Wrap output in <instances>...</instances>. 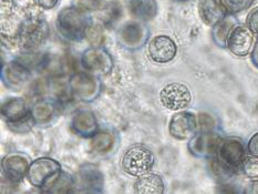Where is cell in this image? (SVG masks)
Here are the masks:
<instances>
[{
    "instance_id": "obj_1",
    "label": "cell",
    "mask_w": 258,
    "mask_h": 194,
    "mask_svg": "<svg viewBox=\"0 0 258 194\" xmlns=\"http://www.w3.org/2000/svg\"><path fill=\"white\" fill-rule=\"evenodd\" d=\"M36 8L26 9L15 36L17 44L27 52L35 51L43 46L50 32L46 17Z\"/></svg>"
},
{
    "instance_id": "obj_2",
    "label": "cell",
    "mask_w": 258,
    "mask_h": 194,
    "mask_svg": "<svg viewBox=\"0 0 258 194\" xmlns=\"http://www.w3.org/2000/svg\"><path fill=\"white\" fill-rule=\"evenodd\" d=\"M92 25L91 13L78 5L63 7L55 18L58 33L67 41L71 42H79L86 39Z\"/></svg>"
},
{
    "instance_id": "obj_3",
    "label": "cell",
    "mask_w": 258,
    "mask_h": 194,
    "mask_svg": "<svg viewBox=\"0 0 258 194\" xmlns=\"http://www.w3.org/2000/svg\"><path fill=\"white\" fill-rule=\"evenodd\" d=\"M247 157V148L242 139L236 137L223 138L214 158V170L222 175L232 176L242 170V165Z\"/></svg>"
},
{
    "instance_id": "obj_4",
    "label": "cell",
    "mask_w": 258,
    "mask_h": 194,
    "mask_svg": "<svg viewBox=\"0 0 258 194\" xmlns=\"http://www.w3.org/2000/svg\"><path fill=\"white\" fill-rule=\"evenodd\" d=\"M2 116L10 131L17 135H26L35 126L30 108L25 99L11 97L2 103Z\"/></svg>"
},
{
    "instance_id": "obj_5",
    "label": "cell",
    "mask_w": 258,
    "mask_h": 194,
    "mask_svg": "<svg viewBox=\"0 0 258 194\" xmlns=\"http://www.w3.org/2000/svg\"><path fill=\"white\" fill-rule=\"evenodd\" d=\"M61 173L62 169L57 160L43 157L32 161L28 170L27 179L32 186L41 190V192L50 193Z\"/></svg>"
},
{
    "instance_id": "obj_6",
    "label": "cell",
    "mask_w": 258,
    "mask_h": 194,
    "mask_svg": "<svg viewBox=\"0 0 258 194\" xmlns=\"http://www.w3.org/2000/svg\"><path fill=\"white\" fill-rule=\"evenodd\" d=\"M155 155L152 150L143 144H134L125 150L121 158L123 171L131 176H142L150 173L155 165Z\"/></svg>"
},
{
    "instance_id": "obj_7",
    "label": "cell",
    "mask_w": 258,
    "mask_h": 194,
    "mask_svg": "<svg viewBox=\"0 0 258 194\" xmlns=\"http://www.w3.org/2000/svg\"><path fill=\"white\" fill-rule=\"evenodd\" d=\"M68 90L72 98L78 101L91 103L102 92V81L97 75L90 74L86 70L75 72L68 80Z\"/></svg>"
},
{
    "instance_id": "obj_8",
    "label": "cell",
    "mask_w": 258,
    "mask_h": 194,
    "mask_svg": "<svg viewBox=\"0 0 258 194\" xmlns=\"http://www.w3.org/2000/svg\"><path fill=\"white\" fill-rule=\"evenodd\" d=\"M150 29L145 22L137 19L125 21L116 30V40L122 48L137 51L148 43Z\"/></svg>"
},
{
    "instance_id": "obj_9",
    "label": "cell",
    "mask_w": 258,
    "mask_h": 194,
    "mask_svg": "<svg viewBox=\"0 0 258 194\" xmlns=\"http://www.w3.org/2000/svg\"><path fill=\"white\" fill-rule=\"evenodd\" d=\"M80 63L86 71L97 76L110 75L114 68L113 58L102 46H92L83 50Z\"/></svg>"
},
{
    "instance_id": "obj_10",
    "label": "cell",
    "mask_w": 258,
    "mask_h": 194,
    "mask_svg": "<svg viewBox=\"0 0 258 194\" xmlns=\"http://www.w3.org/2000/svg\"><path fill=\"white\" fill-rule=\"evenodd\" d=\"M222 140V135L215 130H200L189 138L187 149L196 158H214Z\"/></svg>"
},
{
    "instance_id": "obj_11",
    "label": "cell",
    "mask_w": 258,
    "mask_h": 194,
    "mask_svg": "<svg viewBox=\"0 0 258 194\" xmlns=\"http://www.w3.org/2000/svg\"><path fill=\"white\" fill-rule=\"evenodd\" d=\"M161 103L164 108L172 111L185 110L192 102L189 88L182 82H170L160 92Z\"/></svg>"
},
{
    "instance_id": "obj_12",
    "label": "cell",
    "mask_w": 258,
    "mask_h": 194,
    "mask_svg": "<svg viewBox=\"0 0 258 194\" xmlns=\"http://www.w3.org/2000/svg\"><path fill=\"white\" fill-rule=\"evenodd\" d=\"M31 162L29 155L24 152L9 153L2 160L3 175L8 182L18 184L27 177Z\"/></svg>"
},
{
    "instance_id": "obj_13",
    "label": "cell",
    "mask_w": 258,
    "mask_h": 194,
    "mask_svg": "<svg viewBox=\"0 0 258 194\" xmlns=\"http://www.w3.org/2000/svg\"><path fill=\"white\" fill-rule=\"evenodd\" d=\"M75 179L76 192L79 193H101L104 188V174L98 166L83 164L78 170Z\"/></svg>"
},
{
    "instance_id": "obj_14",
    "label": "cell",
    "mask_w": 258,
    "mask_h": 194,
    "mask_svg": "<svg viewBox=\"0 0 258 194\" xmlns=\"http://www.w3.org/2000/svg\"><path fill=\"white\" fill-rule=\"evenodd\" d=\"M29 67L18 60H11L2 66V80L6 88L20 91L31 79Z\"/></svg>"
},
{
    "instance_id": "obj_15",
    "label": "cell",
    "mask_w": 258,
    "mask_h": 194,
    "mask_svg": "<svg viewBox=\"0 0 258 194\" xmlns=\"http://www.w3.org/2000/svg\"><path fill=\"white\" fill-rule=\"evenodd\" d=\"M254 47V35L246 25L236 24L227 37L226 48L236 57L248 55Z\"/></svg>"
},
{
    "instance_id": "obj_16",
    "label": "cell",
    "mask_w": 258,
    "mask_h": 194,
    "mask_svg": "<svg viewBox=\"0 0 258 194\" xmlns=\"http://www.w3.org/2000/svg\"><path fill=\"white\" fill-rule=\"evenodd\" d=\"M199 120L193 112L181 110L174 113L169 122V133L176 140H186L198 130Z\"/></svg>"
},
{
    "instance_id": "obj_17",
    "label": "cell",
    "mask_w": 258,
    "mask_h": 194,
    "mask_svg": "<svg viewBox=\"0 0 258 194\" xmlns=\"http://www.w3.org/2000/svg\"><path fill=\"white\" fill-rule=\"evenodd\" d=\"M148 53L155 63H169L176 57L177 44L170 36H155L148 44Z\"/></svg>"
},
{
    "instance_id": "obj_18",
    "label": "cell",
    "mask_w": 258,
    "mask_h": 194,
    "mask_svg": "<svg viewBox=\"0 0 258 194\" xmlns=\"http://www.w3.org/2000/svg\"><path fill=\"white\" fill-rule=\"evenodd\" d=\"M70 127L77 136L86 139H91L100 130L97 116L92 111L86 109L77 111L72 115Z\"/></svg>"
},
{
    "instance_id": "obj_19",
    "label": "cell",
    "mask_w": 258,
    "mask_h": 194,
    "mask_svg": "<svg viewBox=\"0 0 258 194\" xmlns=\"http://www.w3.org/2000/svg\"><path fill=\"white\" fill-rule=\"evenodd\" d=\"M32 120L38 126H48L58 118L59 104L51 99H40L30 108Z\"/></svg>"
},
{
    "instance_id": "obj_20",
    "label": "cell",
    "mask_w": 258,
    "mask_h": 194,
    "mask_svg": "<svg viewBox=\"0 0 258 194\" xmlns=\"http://www.w3.org/2000/svg\"><path fill=\"white\" fill-rule=\"evenodd\" d=\"M199 16L207 27L213 28L229 16L221 0H200L198 5Z\"/></svg>"
},
{
    "instance_id": "obj_21",
    "label": "cell",
    "mask_w": 258,
    "mask_h": 194,
    "mask_svg": "<svg viewBox=\"0 0 258 194\" xmlns=\"http://www.w3.org/2000/svg\"><path fill=\"white\" fill-rule=\"evenodd\" d=\"M127 10L133 19L152 21L159 14L158 0H127Z\"/></svg>"
},
{
    "instance_id": "obj_22",
    "label": "cell",
    "mask_w": 258,
    "mask_h": 194,
    "mask_svg": "<svg viewBox=\"0 0 258 194\" xmlns=\"http://www.w3.org/2000/svg\"><path fill=\"white\" fill-rule=\"evenodd\" d=\"M134 193L137 194H163L165 192L164 181L159 174L148 173L139 176L134 183Z\"/></svg>"
},
{
    "instance_id": "obj_23",
    "label": "cell",
    "mask_w": 258,
    "mask_h": 194,
    "mask_svg": "<svg viewBox=\"0 0 258 194\" xmlns=\"http://www.w3.org/2000/svg\"><path fill=\"white\" fill-rule=\"evenodd\" d=\"M117 144V135L112 130H99L91 138L90 146L94 152L97 153H109L114 150Z\"/></svg>"
},
{
    "instance_id": "obj_24",
    "label": "cell",
    "mask_w": 258,
    "mask_h": 194,
    "mask_svg": "<svg viewBox=\"0 0 258 194\" xmlns=\"http://www.w3.org/2000/svg\"><path fill=\"white\" fill-rule=\"evenodd\" d=\"M235 25H236V21L232 17L227 16L220 24H217L212 28V38L213 41L216 43V46L221 48H226L227 37Z\"/></svg>"
},
{
    "instance_id": "obj_25",
    "label": "cell",
    "mask_w": 258,
    "mask_h": 194,
    "mask_svg": "<svg viewBox=\"0 0 258 194\" xmlns=\"http://www.w3.org/2000/svg\"><path fill=\"white\" fill-rule=\"evenodd\" d=\"M76 192L75 188V179L68 175L64 172L61 173L58 181L55 182L54 186L50 193H74Z\"/></svg>"
},
{
    "instance_id": "obj_26",
    "label": "cell",
    "mask_w": 258,
    "mask_h": 194,
    "mask_svg": "<svg viewBox=\"0 0 258 194\" xmlns=\"http://www.w3.org/2000/svg\"><path fill=\"white\" fill-rule=\"evenodd\" d=\"M229 15H237L248 10L255 4V0H221Z\"/></svg>"
},
{
    "instance_id": "obj_27",
    "label": "cell",
    "mask_w": 258,
    "mask_h": 194,
    "mask_svg": "<svg viewBox=\"0 0 258 194\" xmlns=\"http://www.w3.org/2000/svg\"><path fill=\"white\" fill-rule=\"evenodd\" d=\"M240 171L250 181L258 180V157H253V155L246 157Z\"/></svg>"
},
{
    "instance_id": "obj_28",
    "label": "cell",
    "mask_w": 258,
    "mask_h": 194,
    "mask_svg": "<svg viewBox=\"0 0 258 194\" xmlns=\"http://www.w3.org/2000/svg\"><path fill=\"white\" fill-rule=\"evenodd\" d=\"M246 26L253 33L254 37L258 38V6L251 9L246 17Z\"/></svg>"
},
{
    "instance_id": "obj_29",
    "label": "cell",
    "mask_w": 258,
    "mask_h": 194,
    "mask_svg": "<svg viewBox=\"0 0 258 194\" xmlns=\"http://www.w3.org/2000/svg\"><path fill=\"white\" fill-rule=\"evenodd\" d=\"M33 5L41 10H51L58 6L60 0H32Z\"/></svg>"
},
{
    "instance_id": "obj_30",
    "label": "cell",
    "mask_w": 258,
    "mask_h": 194,
    "mask_svg": "<svg viewBox=\"0 0 258 194\" xmlns=\"http://www.w3.org/2000/svg\"><path fill=\"white\" fill-rule=\"evenodd\" d=\"M101 4H102V0H79V3L77 5L91 13L93 10L99 9L101 7Z\"/></svg>"
},
{
    "instance_id": "obj_31",
    "label": "cell",
    "mask_w": 258,
    "mask_h": 194,
    "mask_svg": "<svg viewBox=\"0 0 258 194\" xmlns=\"http://www.w3.org/2000/svg\"><path fill=\"white\" fill-rule=\"evenodd\" d=\"M247 153L253 157H258V132L249 139L247 143Z\"/></svg>"
},
{
    "instance_id": "obj_32",
    "label": "cell",
    "mask_w": 258,
    "mask_h": 194,
    "mask_svg": "<svg viewBox=\"0 0 258 194\" xmlns=\"http://www.w3.org/2000/svg\"><path fill=\"white\" fill-rule=\"evenodd\" d=\"M199 123L201 125V130H212L214 122H213L212 116L207 114H201Z\"/></svg>"
},
{
    "instance_id": "obj_33",
    "label": "cell",
    "mask_w": 258,
    "mask_h": 194,
    "mask_svg": "<svg viewBox=\"0 0 258 194\" xmlns=\"http://www.w3.org/2000/svg\"><path fill=\"white\" fill-rule=\"evenodd\" d=\"M245 193H249V194H258V180L251 181L249 184L246 186Z\"/></svg>"
},
{
    "instance_id": "obj_34",
    "label": "cell",
    "mask_w": 258,
    "mask_h": 194,
    "mask_svg": "<svg viewBox=\"0 0 258 194\" xmlns=\"http://www.w3.org/2000/svg\"><path fill=\"white\" fill-rule=\"evenodd\" d=\"M250 60H251V62H253V64L258 69V41L255 43L253 49H251Z\"/></svg>"
},
{
    "instance_id": "obj_35",
    "label": "cell",
    "mask_w": 258,
    "mask_h": 194,
    "mask_svg": "<svg viewBox=\"0 0 258 194\" xmlns=\"http://www.w3.org/2000/svg\"><path fill=\"white\" fill-rule=\"evenodd\" d=\"M174 2L179 3V4H185V3H189V2H192V0H174Z\"/></svg>"
}]
</instances>
